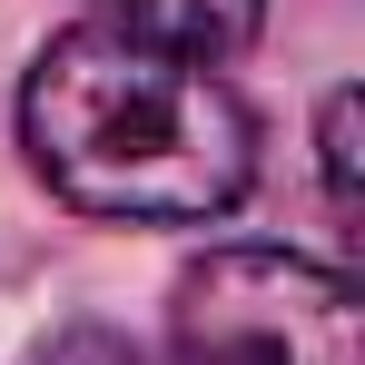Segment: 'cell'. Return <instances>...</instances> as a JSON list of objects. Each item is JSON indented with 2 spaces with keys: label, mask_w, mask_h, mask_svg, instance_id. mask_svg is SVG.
<instances>
[{
  "label": "cell",
  "mask_w": 365,
  "mask_h": 365,
  "mask_svg": "<svg viewBox=\"0 0 365 365\" xmlns=\"http://www.w3.org/2000/svg\"><path fill=\"white\" fill-rule=\"evenodd\" d=\"M30 168L99 227H207L257 178V119L207 60L119 30H60L20 89Z\"/></svg>",
  "instance_id": "6da1fadb"
},
{
  "label": "cell",
  "mask_w": 365,
  "mask_h": 365,
  "mask_svg": "<svg viewBox=\"0 0 365 365\" xmlns=\"http://www.w3.org/2000/svg\"><path fill=\"white\" fill-rule=\"evenodd\" d=\"M316 148H326V207H336V227H356V89H336V99H326Z\"/></svg>",
  "instance_id": "277c9868"
},
{
  "label": "cell",
  "mask_w": 365,
  "mask_h": 365,
  "mask_svg": "<svg viewBox=\"0 0 365 365\" xmlns=\"http://www.w3.org/2000/svg\"><path fill=\"white\" fill-rule=\"evenodd\" d=\"M178 365H365L356 287L297 247H207L168 306Z\"/></svg>",
  "instance_id": "7a4b0ae2"
},
{
  "label": "cell",
  "mask_w": 365,
  "mask_h": 365,
  "mask_svg": "<svg viewBox=\"0 0 365 365\" xmlns=\"http://www.w3.org/2000/svg\"><path fill=\"white\" fill-rule=\"evenodd\" d=\"M40 365H148V346H128V336H109V326H69Z\"/></svg>",
  "instance_id": "5b68a950"
},
{
  "label": "cell",
  "mask_w": 365,
  "mask_h": 365,
  "mask_svg": "<svg viewBox=\"0 0 365 365\" xmlns=\"http://www.w3.org/2000/svg\"><path fill=\"white\" fill-rule=\"evenodd\" d=\"M89 20L99 30H119V40H148V50H178V60H227L257 40V20H267V0H89Z\"/></svg>",
  "instance_id": "3957f363"
}]
</instances>
